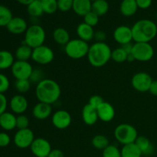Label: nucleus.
I'll use <instances>...</instances> for the list:
<instances>
[{
	"label": "nucleus",
	"mask_w": 157,
	"mask_h": 157,
	"mask_svg": "<svg viewBox=\"0 0 157 157\" xmlns=\"http://www.w3.org/2000/svg\"><path fill=\"white\" fill-rule=\"evenodd\" d=\"M61 94V87L54 80L44 78L35 87V95L39 102L52 105L59 100Z\"/></svg>",
	"instance_id": "f257e3e1"
},
{
	"label": "nucleus",
	"mask_w": 157,
	"mask_h": 157,
	"mask_svg": "<svg viewBox=\"0 0 157 157\" xmlns=\"http://www.w3.org/2000/svg\"><path fill=\"white\" fill-rule=\"evenodd\" d=\"M112 50L106 42H94L90 45L87 58L94 67H101L111 60Z\"/></svg>",
	"instance_id": "f03ea898"
},
{
	"label": "nucleus",
	"mask_w": 157,
	"mask_h": 157,
	"mask_svg": "<svg viewBox=\"0 0 157 157\" xmlns=\"http://www.w3.org/2000/svg\"><path fill=\"white\" fill-rule=\"evenodd\" d=\"M134 42H148L156 38L157 25L150 19H140L134 23L131 28Z\"/></svg>",
	"instance_id": "7ed1b4c3"
},
{
	"label": "nucleus",
	"mask_w": 157,
	"mask_h": 157,
	"mask_svg": "<svg viewBox=\"0 0 157 157\" xmlns=\"http://www.w3.org/2000/svg\"><path fill=\"white\" fill-rule=\"evenodd\" d=\"M45 38L46 33L44 28L39 24H32L26 30L23 42L34 49L43 45Z\"/></svg>",
	"instance_id": "20e7f679"
},
{
	"label": "nucleus",
	"mask_w": 157,
	"mask_h": 157,
	"mask_svg": "<svg viewBox=\"0 0 157 157\" xmlns=\"http://www.w3.org/2000/svg\"><path fill=\"white\" fill-rule=\"evenodd\" d=\"M114 137L123 146L136 142L138 136L136 129L129 124H121L114 130Z\"/></svg>",
	"instance_id": "39448f33"
},
{
	"label": "nucleus",
	"mask_w": 157,
	"mask_h": 157,
	"mask_svg": "<svg viewBox=\"0 0 157 157\" xmlns=\"http://www.w3.org/2000/svg\"><path fill=\"white\" fill-rule=\"evenodd\" d=\"M90 45L88 42L83 41L80 38L71 39L70 41L64 46V52L71 59H81L87 55Z\"/></svg>",
	"instance_id": "423d86ee"
},
{
	"label": "nucleus",
	"mask_w": 157,
	"mask_h": 157,
	"mask_svg": "<svg viewBox=\"0 0 157 157\" xmlns=\"http://www.w3.org/2000/svg\"><path fill=\"white\" fill-rule=\"evenodd\" d=\"M131 54L134 57L135 61L147 62L153 58L154 49L148 42H135Z\"/></svg>",
	"instance_id": "0eeeda50"
},
{
	"label": "nucleus",
	"mask_w": 157,
	"mask_h": 157,
	"mask_svg": "<svg viewBox=\"0 0 157 157\" xmlns=\"http://www.w3.org/2000/svg\"><path fill=\"white\" fill-rule=\"evenodd\" d=\"M55 58V52L47 45H43L37 47L32 51V60L35 63L41 65H46L53 61Z\"/></svg>",
	"instance_id": "6e6552de"
},
{
	"label": "nucleus",
	"mask_w": 157,
	"mask_h": 157,
	"mask_svg": "<svg viewBox=\"0 0 157 157\" xmlns=\"http://www.w3.org/2000/svg\"><path fill=\"white\" fill-rule=\"evenodd\" d=\"M153 78L147 72H137L131 79V85L134 90L140 93L149 91L153 82Z\"/></svg>",
	"instance_id": "1a4fd4ad"
},
{
	"label": "nucleus",
	"mask_w": 157,
	"mask_h": 157,
	"mask_svg": "<svg viewBox=\"0 0 157 157\" xmlns=\"http://www.w3.org/2000/svg\"><path fill=\"white\" fill-rule=\"evenodd\" d=\"M11 71L16 80H29L33 67L29 61H15L11 67Z\"/></svg>",
	"instance_id": "9d476101"
},
{
	"label": "nucleus",
	"mask_w": 157,
	"mask_h": 157,
	"mask_svg": "<svg viewBox=\"0 0 157 157\" xmlns=\"http://www.w3.org/2000/svg\"><path fill=\"white\" fill-rule=\"evenodd\" d=\"M35 139V134L31 129L18 130L14 136V144L19 149H27L31 147Z\"/></svg>",
	"instance_id": "9b49d317"
},
{
	"label": "nucleus",
	"mask_w": 157,
	"mask_h": 157,
	"mask_svg": "<svg viewBox=\"0 0 157 157\" xmlns=\"http://www.w3.org/2000/svg\"><path fill=\"white\" fill-rule=\"evenodd\" d=\"M30 149L35 157H48L52 150L49 141L42 137L35 138Z\"/></svg>",
	"instance_id": "f8f14e48"
},
{
	"label": "nucleus",
	"mask_w": 157,
	"mask_h": 157,
	"mask_svg": "<svg viewBox=\"0 0 157 157\" xmlns=\"http://www.w3.org/2000/svg\"><path fill=\"white\" fill-rule=\"evenodd\" d=\"M71 115L64 110H57L52 115V123L58 130H65L71 124Z\"/></svg>",
	"instance_id": "ddd939ff"
},
{
	"label": "nucleus",
	"mask_w": 157,
	"mask_h": 157,
	"mask_svg": "<svg viewBox=\"0 0 157 157\" xmlns=\"http://www.w3.org/2000/svg\"><path fill=\"white\" fill-rule=\"evenodd\" d=\"M113 38L114 41L121 46L131 43L133 41L131 28L126 25L118 26L113 31Z\"/></svg>",
	"instance_id": "4468645a"
},
{
	"label": "nucleus",
	"mask_w": 157,
	"mask_h": 157,
	"mask_svg": "<svg viewBox=\"0 0 157 157\" xmlns=\"http://www.w3.org/2000/svg\"><path fill=\"white\" fill-rule=\"evenodd\" d=\"M11 110L15 114H23L27 110L29 103L23 94H16L12 98L9 102Z\"/></svg>",
	"instance_id": "2eb2a0df"
},
{
	"label": "nucleus",
	"mask_w": 157,
	"mask_h": 157,
	"mask_svg": "<svg viewBox=\"0 0 157 157\" xmlns=\"http://www.w3.org/2000/svg\"><path fill=\"white\" fill-rule=\"evenodd\" d=\"M28 28L27 21L21 17H13L6 26L7 30L13 35L25 33Z\"/></svg>",
	"instance_id": "dca6fc26"
},
{
	"label": "nucleus",
	"mask_w": 157,
	"mask_h": 157,
	"mask_svg": "<svg viewBox=\"0 0 157 157\" xmlns=\"http://www.w3.org/2000/svg\"><path fill=\"white\" fill-rule=\"evenodd\" d=\"M98 118L100 121H103V122L108 123L113 121L116 115V112H115L114 107H113L111 104L109 102L104 101L98 109Z\"/></svg>",
	"instance_id": "f3484780"
},
{
	"label": "nucleus",
	"mask_w": 157,
	"mask_h": 157,
	"mask_svg": "<svg viewBox=\"0 0 157 157\" xmlns=\"http://www.w3.org/2000/svg\"><path fill=\"white\" fill-rule=\"evenodd\" d=\"M52 105L44 103L38 102L34 106L32 109V115L34 117L39 121H44L52 116Z\"/></svg>",
	"instance_id": "a211bd4d"
},
{
	"label": "nucleus",
	"mask_w": 157,
	"mask_h": 157,
	"mask_svg": "<svg viewBox=\"0 0 157 157\" xmlns=\"http://www.w3.org/2000/svg\"><path fill=\"white\" fill-rule=\"evenodd\" d=\"M81 117H82L83 122L87 126L94 125L99 120L97 109L90 106L89 104H87L83 107Z\"/></svg>",
	"instance_id": "6ab92c4d"
},
{
	"label": "nucleus",
	"mask_w": 157,
	"mask_h": 157,
	"mask_svg": "<svg viewBox=\"0 0 157 157\" xmlns=\"http://www.w3.org/2000/svg\"><path fill=\"white\" fill-rule=\"evenodd\" d=\"M76 32L78 38L88 42L94 39L95 31L93 27L84 22H81L77 26Z\"/></svg>",
	"instance_id": "aec40b11"
},
{
	"label": "nucleus",
	"mask_w": 157,
	"mask_h": 157,
	"mask_svg": "<svg viewBox=\"0 0 157 157\" xmlns=\"http://www.w3.org/2000/svg\"><path fill=\"white\" fill-rule=\"evenodd\" d=\"M16 116L12 113L5 112L0 115V127L6 131L16 128Z\"/></svg>",
	"instance_id": "412c9836"
},
{
	"label": "nucleus",
	"mask_w": 157,
	"mask_h": 157,
	"mask_svg": "<svg viewBox=\"0 0 157 157\" xmlns=\"http://www.w3.org/2000/svg\"><path fill=\"white\" fill-rule=\"evenodd\" d=\"M92 2L90 0H74L73 11L79 16L84 17L91 11Z\"/></svg>",
	"instance_id": "4be33fe9"
},
{
	"label": "nucleus",
	"mask_w": 157,
	"mask_h": 157,
	"mask_svg": "<svg viewBox=\"0 0 157 157\" xmlns=\"http://www.w3.org/2000/svg\"><path fill=\"white\" fill-rule=\"evenodd\" d=\"M138 9L136 0H123L120 6V12L125 17L134 15Z\"/></svg>",
	"instance_id": "5701e85b"
},
{
	"label": "nucleus",
	"mask_w": 157,
	"mask_h": 157,
	"mask_svg": "<svg viewBox=\"0 0 157 157\" xmlns=\"http://www.w3.org/2000/svg\"><path fill=\"white\" fill-rule=\"evenodd\" d=\"M135 144H136L138 148L141 151L142 155H144V156H150V155H152L153 153V151H154L153 145L151 144L150 140L146 137V136H138Z\"/></svg>",
	"instance_id": "b1692460"
},
{
	"label": "nucleus",
	"mask_w": 157,
	"mask_h": 157,
	"mask_svg": "<svg viewBox=\"0 0 157 157\" xmlns=\"http://www.w3.org/2000/svg\"><path fill=\"white\" fill-rule=\"evenodd\" d=\"M53 39L59 45L65 46L70 41V34L64 28H57L53 32Z\"/></svg>",
	"instance_id": "393cba45"
},
{
	"label": "nucleus",
	"mask_w": 157,
	"mask_h": 157,
	"mask_svg": "<svg viewBox=\"0 0 157 157\" xmlns=\"http://www.w3.org/2000/svg\"><path fill=\"white\" fill-rule=\"evenodd\" d=\"M32 51L33 49L32 48L23 43L15 51V58H16L17 61H29V60L32 59Z\"/></svg>",
	"instance_id": "a878e982"
},
{
	"label": "nucleus",
	"mask_w": 157,
	"mask_h": 157,
	"mask_svg": "<svg viewBox=\"0 0 157 157\" xmlns=\"http://www.w3.org/2000/svg\"><path fill=\"white\" fill-rule=\"evenodd\" d=\"M15 61V57L10 52L0 51V70L11 68Z\"/></svg>",
	"instance_id": "bb28decb"
},
{
	"label": "nucleus",
	"mask_w": 157,
	"mask_h": 157,
	"mask_svg": "<svg viewBox=\"0 0 157 157\" xmlns=\"http://www.w3.org/2000/svg\"><path fill=\"white\" fill-rule=\"evenodd\" d=\"M27 12L32 18H38L44 14L41 2L39 0H34L27 6Z\"/></svg>",
	"instance_id": "cd10ccee"
},
{
	"label": "nucleus",
	"mask_w": 157,
	"mask_h": 157,
	"mask_svg": "<svg viewBox=\"0 0 157 157\" xmlns=\"http://www.w3.org/2000/svg\"><path fill=\"white\" fill-rule=\"evenodd\" d=\"M110 6L107 0H96L92 2L91 11L99 17L106 15L108 12Z\"/></svg>",
	"instance_id": "c85d7f7f"
},
{
	"label": "nucleus",
	"mask_w": 157,
	"mask_h": 157,
	"mask_svg": "<svg viewBox=\"0 0 157 157\" xmlns=\"http://www.w3.org/2000/svg\"><path fill=\"white\" fill-rule=\"evenodd\" d=\"M121 157H141L142 153L135 143L123 146L121 149Z\"/></svg>",
	"instance_id": "c756f323"
},
{
	"label": "nucleus",
	"mask_w": 157,
	"mask_h": 157,
	"mask_svg": "<svg viewBox=\"0 0 157 157\" xmlns=\"http://www.w3.org/2000/svg\"><path fill=\"white\" fill-rule=\"evenodd\" d=\"M91 144L95 149L99 150H104L110 145V142L107 136L101 134L95 135L91 140Z\"/></svg>",
	"instance_id": "7c9ffc66"
},
{
	"label": "nucleus",
	"mask_w": 157,
	"mask_h": 157,
	"mask_svg": "<svg viewBox=\"0 0 157 157\" xmlns=\"http://www.w3.org/2000/svg\"><path fill=\"white\" fill-rule=\"evenodd\" d=\"M12 18V11L6 6L0 5V26L6 27Z\"/></svg>",
	"instance_id": "2f4dec72"
},
{
	"label": "nucleus",
	"mask_w": 157,
	"mask_h": 157,
	"mask_svg": "<svg viewBox=\"0 0 157 157\" xmlns=\"http://www.w3.org/2000/svg\"><path fill=\"white\" fill-rule=\"evenodd\" d=\"M41 2L44 13L52 15V14L55 13L57 10H58L57 0H41Z\"/></svg>",
	"instance_id": "473e14b6"
},
{
	"label": "nucleus",
	"mask_w": 157,
	"mask_h": 157,
	"mask_svg": "<svg viewBox=\"0 0 157 157\" xmlns=\"http://www.w3.org/2000/svg\"><path fill=\"white\" fill-rule=\"evenodd\" d=\"M128 54L122 48V47L117 48L112 51L111 60L116 63H124L127 61Z\"/></svg>",
	"instance_id": "72a5a7b5"
},
{
	"label": "nucleus",
	"mask_w": 157,
	"mask_h": 157,
	"mask_svg": "<svg viewBox=\"0 0 157 157\" xmlns=\"http://www.w3.org/2000/svg\"><path fill=\"white\" fill-rule=\"evenodd\" d=\"M31 84L32 83L29 80H16L15 82V88L19 94H24L29 91Z\"/></svg>",
	"instance_id": "f704fd0d"
},
{
	"label": "nucleus",
	"mask_w": 157,
	"mask_h": 157,
	"mask_svg": "<svg viewBox=\"0 0 157 157\" xmlns=\"http://www.w3.org/2000/svg\"><path fill=\"white\" fill-rule=\"evenodd\" d=\"M103 157H121V150L113 144H110L103 150Z\"/></svg>",
	"instance_id": "c9c22d12"
},
{
	"label": "nucleus",
	"mask_w": 157,
	"mask_h": 157,
	"mask_svg": "<svg viewBox=\"0 0 157 157\" xmlns=\"http://www.w3.org/2000/svg\"><path fill=\"white\" fill-rule=\"evenodd\" d=\"M99 18L96 13L90 11L84 16V22L94 28L99 22Z\"/></svg>",
	"instance_id": "e433bc0d"
},
{
	"label": "nucleus",
	"mask_w": 157,
	"mask_h": 157,
	"mask_svg": "<svg viewBox=\"0 0 157 157\" xmlns=\"http://www.w3.org/2000/svg\"><path fill=\"white\" fill-rule=\"evenodd\" d=\"M44 79V71L42 70L39 68L33 69V71H32V75H31L30 78H29V81L32 84H38V83L41 82V81Z\"/></svg>",
	"instance_id": "4c0bfd02"
},
{
	"label": "nucleus",
	"mask_w": 157,
	"mask_h": 157,
	"mask_svg": "<svg viewBox=\"0 0 157 157\" xmlns=\"http://www.w3.org/2000/svg\"><path fill=\"white\" fill-rule=\"evenodd\" d=\"M29 124L30 122L29 117L25 115L20 114L16 117V128H18V130L29 128Z\"/></svg>",
	"instance_id": "58836bf2"
},
{
	"label": "nucleus",
	"mask_w": 157,
	"mask_h": 157,
	"mask_svg": "<svg viewBox=\"0 0 157 157\" xmlns=\"http://www.w3.org/2000/svg\"><path fill=\"white\" fill-rule=\"evenodd\" d=\"M57 1H58V10L61 12H69L73 8L74 0H57Z\"/></svg>",
	"instance_id": "ea45409f"
},
{
	"label": "nucleus",
	"mask_w": 157,
	"mask_h": 157,
	"mask_svg": "<svg viewBox=\"0 0 157 157\" xmlns=\"http://www.w3.org/2000/svg\"><path fill=\"white\" fill-rule=\"evenodd\" d=\"M10 82L7 77L3 74H0V94H4L9 90Z\"/></svg>",
	"instance_id": "a19ab883"
},
{
	"label": "nucleus",
	"mask_w": 157,
	"mask_h": 157,
	"mask_svg": "<svg viewBox=\"0 0 157 157\" xmlns=\"http://www.w3.org/2000/svg\"><path fill=\"white\" fill-rule=\"evenodd\" d=\"M104 102V99H103L102 97L100 96V95L96 94L90 97V99H89L88 104H90V106H92L93 107H94V108L98 109Z\"/></svg>",
	"instance_id": "79ce46f5"
},
{
	"label": "nucleus",
	"mask_w": 157,
	"mask_h": 157,
	"mask_svg": "<svg viewBox=\"0 0 157 157\" xmlns=\"http://www.w3.org/2000/svg\"><path fill=\"white\" fill-rule=\"evenodd\" d=\"M11 142V138L8 133L5 132L0 133V147H6L9 145Z\"/></svg>",
	"instance_id": "37998d69"
},
{
	"label": "nucleus",
	"mask_w": 157,
	"mask_h": 157,
	"mask_svg": "<svg viewBox=\"0 0 157 157\" xmlns=\"http://www.w3.org/2000/svg\"><path fill=\"white\" fill-rule=\"evenodd\" d=\"M94 39L95 40L96 42H105L106 39H107V35L103 31H97L94 33Z\"/></svg>",
	"instance_id": "c03bdc74"
},
{
	"label": "nucleus",
	"mask_w": 157,
	"mask_h": 157,
	"mask_svg": "<svg viewBox=\"0 0 157 157\" xmlns=\"http://www.w3.org/2000/svg\"><path fill=\"white\" fill-rule=\"evenodd\" d=\"M8 106V101L4 94H0V115L6 111Z\"/></svg>",
	"instance_id": "a18cd8bd"
},
{
	"label": "nucleus",
	"mask_w": 157,
	"mask_h": 157,
	"mask_svg": "<svg viewBox=\"0 0 157 157\" xmlns=\"http://www.w3.org/2000/svg\"><path fill=\"white\" fill-rule=\"evenodd\" d=\"M139 9H147L151 6L153 0H136Z\"/></svg>",
	"instance_id": "49530a36"
},
{
	"label": "nucleus",
	"mask_w": 157,
	"mask_h": 157,
	"mask_svg": "<svg viewBox=\"0 0 157 157\" xmlns=\"http://www.w3.org/2000/svg\"><path fill=\"white\" fill-rule=\"evenodd\" d=\"M48 157H64V153L59 149H54L49 153Z\"/></svg>",
	"instance_id": "de8ad7c7"
},
{
	"label": "nucleus",
	"mask_w": 157,
	"mask_h": 157,
	"mask_svg": "<svg viewBox=\"0 0 157 157\" xmlns=\"http://www.w3.org/2000/svg\"><path fill=\"white\" fill-rule=\"evenodd\" d=\"M149 92L151 94L154 95V96H157V80L153 81L151 86L150 87V90H149Z\"/></svg>",
	"instance_id": "09e8293b"
},
{
	"label": "nucleus",
	"mask_w": 157,
	"mask_h": 157,
	"mask_svg": "<svg viewBox=\"0 0 157 157\" xmlns=\"http://www.w3.org/2000/svg\"><path fill=\"white\" fill-rule=\"evenodd\" d=\"M133 44H132L131 42V43H128V44H124V45H122L121 47H122V48L124 49V50L128 54V55H130V54L132 53V51H133Z\"/></svg>",
	"instance_id": "8fccbe9b"
},
{
	"label": "nucleus",
	"mask_w": 157,
	"mask_h": 157,
	"mask_svg": "<svg viewBox=\"0 0 157 157\" xmlns=\"http://www.w3.org/2000/svg\"><path fill=\"white\" fill-rule=\"evenodd\" d=\"M16 1L18 2V3H20V4L23 5V6H28L31 2H32L34 0H16Z\"/></svg>",
	"instance_id": "3c124183"
},
{
	"label": "nucleus",
	"mask_w": 157,
	"mask_h": 157,
	"mask_svg": "<svg viewBox=\"0 0 157 157\" xmlns=\"http://www.w3.org/2000/svg\"><path fill=\"white\" fill-rule=\"evenodd\" d=\"M135 61V58H134V57L133 56V55H132V54L128 55V56H127V61H128V62H133V61Z\"/></svg>",
	"instance_id": "603ef678"
},
{
	"label": "nucleus",
	"mask_w": 157,
	"mask_h": 157,
	"mask_svg": "<svg viewBox=\"0 0 157 157\" xmlns=\"http://www.w3.org/2000/svg\"><path fill=\"white\" fill-rule=\"evenodd\" d=\"M90 2H94V1H96V0H90Z\"/></svg>",
	"instance_id": "864d4df0"
},
{
	"label": "nucleus",
	"mask_w": 157,
	"mask_h": 157,
	"mask_svg": "<svg viewBox=\"0 0 157 157\" xmlns=\"http://www.w3.org/2000/svg\"><path fill=\"white\" fill-rule=\"evenodd\" d=\"M39 1H41V0H39Z\"/></svg>",
	"instance_id": "5fc2aeb1"
}]
</instances>
